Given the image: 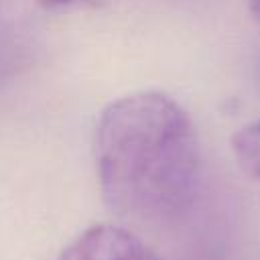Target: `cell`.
I'll return each mask as SVG.
<instances>
[{
    "label": "cell",
    "instance_id": "obj_1",
    "mask_svg": "<svg viewBox=\"0 0 260 260\" xmlns=\"http://www.w3.org/2000/svg\"><path fill=\"white\" fill-rule=\"evenodd\" d=\"M95 169L108 207L134 223L183 217L199 191L201 152L189 114L167 93L112 102L95 128Z\"/></svg>",
    "mask_w": 260,
    "mask_h": 260
},
{
    "label": "cell",
    "instance_id": "obj_2",
    "mask_svg": "<svg viewBox=\"0 0 260 260\" xmlns=\"http://www.w3.org/2000/svg\"><path fill=\"white\" fill-rule=\"evenodd\" d=\"M59 260H160L156 252L126 228L100 223L77 236Z\"/></svg>",
    "mask_w": 260,
    "mask_h": 260
},
{
    "label": "cell",
    "instance_id": "obj_3",
    "mask_svg": "<svg viewBox=\"0 0 260 260\" xmlns=\"http://www.w3.org/2000/svg\"><path fill=\"white\" fill-rule=\"evenodd\" d=\"M232 148L238 165L260 181V120L250 122L232 138Z\"/></svg>",
    "mask_w": 260,
    "mask_h": 260
},
{
    "label": "cell",
    "instance_id": "obj_4",
    "mask_svg": "<svg viewBox=\"0 0 260 260\" xmlns=\"http://www.w3.org/2000/svg\"><path fill=\"white\" fill-rule=\"evenodd\" d=\"M248 8H250L252 16L260 22V0H248Z\"/></svg>",
    "mask_w": 260,
    "mask_h": 260
},
{
    "label": "cell",
    "instance_id": "obj_5",
    "mask_svg": "<svg viewBox=\"0 0 260 260\" xmlns=\"http://www.w3.org/2000/svg\"><path fill=\"white\" fill-rule=\"evenodd\" d=\"M43 4H47V6H61V4H67V2H71V0H41Z\"/></svg>",
    "mask_w": 260,
    "mask_h": 260
}]
</instances>
